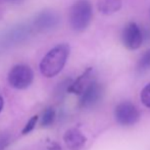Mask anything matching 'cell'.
Returning a JSON list of instances; mask_svg holds the SVG:
<instances>
[{
    "instance_id": "cell-11",
    "label": "cell",
    "mask_w": 150,
    "mask_h": 150,
    "mask_svg": "<svg viewBox=\"0 0 150 150\" xmlns=\"http://www.w3.org/2000/svg\"><path fill=\"white\" fill-rule=\"evenodd\" d=\"M56 117V112L55 109L53 107H47L45 110L43 111L41 115V120H40V124L43 128H46V127H49L53 124L54 120H55Z\"/></svg>"
},
{
    "instance_id": "cell-17",
    "label": "cell",
    "mask_w": 150,
    "mask_h": 150,
    "mask_svg": "<svg viewBox=\"0 0 150 150\" xmlns=\"http://www.w3.org/2000/svg\"><path fill=\"white\" fill-rule=\"evenodd\" d=\"M9 1H16V0H9Z\"/></svg>"
},
{
    "instance_id": "cell-15",
    "label": "cell",
    "mask_w": 150,
    "mask_h": 150,
    "mask_svg": "<svg viewBox=\"0 0 150 150\" xmlns=\"http://www.w3.org/2000/svg\"><path fill=\"white\" fill-rule=\"evenodd\" d=\"M8 139L7 137H0V150H3L4 147L7 145Z\"/></svg>"
},
{
    "instance_id": "cell-16",
    "label": "cell",
    "mask_w": 150,
    "mask_h": 150,
    "mask_svg": "<svg viewBox=\"0 0 150 150\" xmlns=\"http://www.w3.org/2000/svg\"><path fill=\"white\" fill-rule=\"evenodd\" d=\"M2 108H3V98L0 95V111L2 110Z\"/></svg>"
},
{
    "instance_id": "cell-7",
    "label": "cell",
    "mask_w": 150,
    "mask_h": 150,
    "mask_svg": "<svg viewBox=\"0 0 150 150\" xmlns=\"http://www.w3.org/2000/svg\"><path fill=\"white\" fill-rule=\"evenodd\" d=\"M103 95V88L97 82H91L83 94L81 95L80 105L83 108H90L93 107L101 100Z\"/></svg>"
},
{
    "instance_id": "cell-13",
    "label": "cell",
    "mask_w": 150,
    "mask_h": 150,
    "mask_svg": "<svg viewBox=\"0 0 150 150\" xmlns=\"http://www.w3.org/2000/svg\"><path fill=\"white\" fill-rule=\"evenodd\" d=\"M140 98L142 103L145 105L146 107L150 108V84L146 85L141 91L140 94Z\"/></svg>"
},
{
    "instance_id": "cell-1",
    "label": "cell",
    "mask_w": 150,
    "mask_h": 150,
    "mask_svg": "<svg viewBox=\"0 0 150 150\" xmlns=\"http://www.w3.org/2000/svg\"><path fill=\"white\" fill-rule=\"evenodd\" d=\"M71 48L67 43H61L48 51L40 62V71L46 78H53L62 71L69 58Z\"/></svg>"
},
{
    "instance_id": "cell-9",
    "label": "cell",
    "mask_w": 150,
    "mask_h": 150,
    "mask_svg": "<svg viewBox=\"0 0 150 150\" xmlns=\"http://www.w3.org/2000/svg\"><path fill=\"white\" fill-rule=\"evenodd\" d=\"M91 71H92V69H86L75 82H73V83L69 86L67 91H69V93H74V94H77V95L83 94L85 89L89 86V84L91 82H92V81H90Z\"/></svg>"
},
{
    "instance_id": "cell-6",
    "label": "cell",
    "mask_w": 150,
    "mask_h": 150,
    "mask_svg": "<svg viewBox=\"0 0 150 150\" xmlns=\"http://www.w3.org/2000/svg\"><path fill=\"white\" fill-rule=\"evenodd\" d=\"M58 24H59V16L53 10L46 9L37 14V16L34 18L33 27L36 31L44 33L56 29Z\"/></svg>"
},
{
    "instance_id": "cell-8",
    "label": "cell",
    "mask_w": 150,
    "mask_h": 150,
    "mask_svg": "<svg viewBox=\"0 0 150 150\" xmlns=\"http://www.w3.org/2000/svg\"><path fill=\"white\" fill-rule=\"evenodd\" d=\"M63 140L69 150H81L85 146L87 138L78 129H69L65 132Z\"/></svg>"
},
{
    "instance_id": "cell-4",
    "label": "cell",
    "mask_w": 150,
    "mask_h": 150,
    "mask_svg": "<svg viewBox=\"0 0 150 150\" xmlns=\"http://www.w3.org/2000/svg\"><path fill=\"white\" fill-rule=\"evenodd\" d=\"M115 117L120 126L130 127L139 120L140 112L135 104L129 101H125L117 105L115 109Z\"/></svg>"
},
{
    "instance_id": "cell-12",
    "label": "cell",
    "mask_w": 150,
    "mask_h": 150,
    "mask_svg": "<svg viewBox=\"0 0 150 150\" xmlns=\"http://www.w3.org/2000/svg\"><path fill=\"white\" fill-rule=\"evenodd\" d=\"M137 69L140 73H144V71L150 69V49L146 50L142 54V56L138 61V64H137Z\"/></svg>"
},
{
    "instance_id": "cell-14",
    "label": "cell",
    "mask_w": 150,
    "mask_h": 150,
    "mask_svg": "<svg viewBox=\"0 0 150 150\" xmlns=\"http://www.w3.org/2000/svg\"><path fill=\"white\" fill-rule=\"evenodd\" d=\"M38 119H39V117H38V115H34L33 117H31V119L29 120V122H27V125L25 126L24 130L22 131L23 134L26 135V134L31 133L32 131L34 130V128H35L36 124H37V122H38Z\"/></svg>"
},
{
    "instance_id": "cell-2",
    "label": "cell",
    "mask_w": 150,
    "mask_h": 150,
    "mask_svg": "<svg viewBox=\"0 0 150 150\" xmlns=\"http://www.w3.org/2000/svg\"><path fill=\"white\" fill-rule=\"evenodd\" d=\"M93 16V8L89 0H78L69 11V24L76 32H83L88 28Z\"/></svg>"
},
{
    "instance_id": "cell-5",
    "label": "cell",
    "mask_w": 150,
    "mask_h": 150,
    "mask_svg": "<svg viewBox=\"0 0 150 150\" xmlns=\"http://www.w3.org/2000/svg\"><path fill=\"white\" fill-rule=\"evenodd\" d=\"M122 41L128 50H137L143 43V34L136 23H129L122 33Z\"/></svg>"
},
{
    "instance_id": "cell-10",
    "label": "cell",
    "mask_w": 150,
    "mask_h": 150,
    "mask_svg": "<svg viewBox=\"0 0 150 150\" xmlns=\"http://www.w3.org/2000/svg\"><path fill=\"white\" fill-rule=\"evenodd\" d=\"M122 7V0H98V10L103 14H112Z\"/></svg>"
},
{
    "instance_id": "cell-3",
    "label": "cell",
    "mask_w": 150,
    "mask_h": 150,
    "mask_svg": "<svg viewBox=\"0 0 150 150\" xmlns=\"http://www.w3.org/2000/svg\"><path fill=\"white\" fill-rule=\"evenodd\" d=\"M34 71L27 64H16L10 69L8 74V82L10 86L16 89H26L33 83Z\"/></svg>"
}]
</instances>
